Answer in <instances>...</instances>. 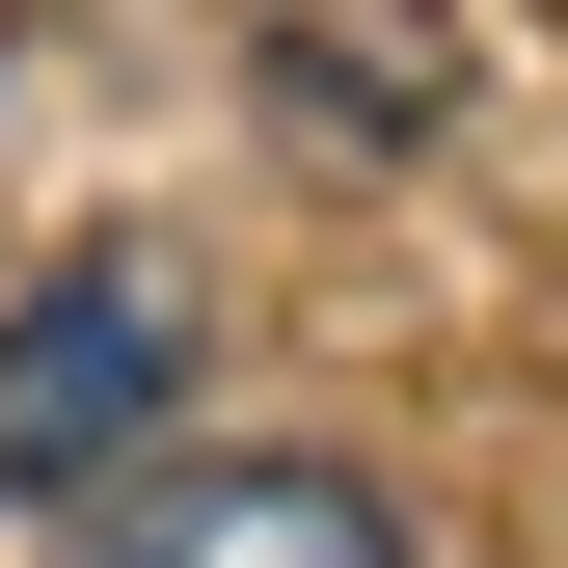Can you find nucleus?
<instances>
[{"label": "nucleus", "instance_id": "f257e3e1", "mask_svg": "<svg viewBox=\"0 0 568 568\" xmlns=\"http://www.w3.org/2000/svg\"><path fill=\"white\" fill-rule=\"evenodd\" d=\"M163 406H190V271L163 244H54L28 298H0V515L163 487Z\"/></svg>", "mask_w": 568, "mask_h": 568}, {"label": "nucleus", "instance_id": "f03ea898", "mask_svg": "<svg viewBox=\"0 0 568 568\" xmlns=\"http://www.w3.org/2000/svg\"><path fill=\"white\" fill-rule=\"evenodd\" d=\"M82 568H434V541H406L352 460H163V487L82 515Z\"/></svg>", "mask_w": 568, "mask_h": 568}, {"label": "nucleus", "instance_id": "7ed1b4c3", "mask_svg": "<svg viewBox=\"0 0 568 568\" xmlns=\"http://www.w3.org/2000/svg\"><path fill=\"white\" fill-rule=\"evenodd\" d=\"M271 82H298V109H434L460 28H434V0H298V28H271Z\"/></svg>", "mask_w": 568, "mask_h": 568}]
</instances>
